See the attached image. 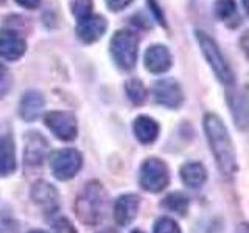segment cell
<instances>
[{
    "instance_id": "3",
    "label": "cell",
    "mask_w": 249,
    "mask_h": 233,
    "mask_svg": "<svg viewBox=\"0 0 249 233\" xmlns=\"http://www.w3.org/2000/svg\"><path fill=\"white\" fill-rule=\"evenodd\" d=\"M111 53L117 66L129 70L136 66L139 53V39L128 30H120L114 34L111 41Z\"/></svg>"
},
{
    "instance_id": "2",
    "label": "cell",
    "mask_w": 249,
    "mask_h": 233,
    "mask_svg": "<svg viewBox=\"0 0 249 233\" xmlns=\"http://www.w3.org/2000/svg\"><path fill=\"white\" fill-rule=\"evenodd\" d=\"M107 194L103 185L90 181L84 185L83 191L75 199V212L78 219L88 225H97L105 217Z\"/></svg>"
},
{
    "instance_id": "25",
    "label": "cell",
    "mask_w": 249,
    "mask_h": 233,
    "mask_svg": "<svg viewBox=\"0 0 249 233\" xmlns=\"http://www.w3.org/2000/svg\"><path fill=\"white\" fill-rule=\"evenodd\" d=\"M53 229L56 233H76V229L67 217H58V219L53 222Z\"/></svg>"
},
{
    "instance_id": "30",
    "label": "cell",
    "mask_w": 249,
    "mask_h": 233,
    "mask_svg": "<svg viewBox=\"0 0 249 233\" xmlns=\"http://www.w3.org/2000/svg\"><path fill=\"white\" fill-rule=\"evenodd\" d=\"M131 233H142V232H140V230H132Z\"/></svg>"
},
{
    "instance_id": "16",
    "label": "cell",
    "mask_w": 249,
    "mask_h": 233,
    "mask_svg": "<svg viewBox=\"0 0 249 233\" xmlns=\"http://www.w3.org/2000/svg\"><path fill=\"white\" fill-rule=\"evenodd\" d=\"M181 179L187 186H190V188H199L207 179L206 168L198 162L185 163L181 168Z\"/></svg>"
},
{
    "instance_id": "10",
    "label": "cell",
    "mask_w": 249,
    "mask_h": 233,
    "mask_svg": "<svg viewBox=\"0 0 249 233\" xmlns=\"http://www.w3.org/2000/svg\"><path fill=\"white\" fill-rule=\"evenodd\" d=\"M107 23L105 17L95 14H89L86 17L80 19V23L76 27V34L86 44H92L105 34Z\"/></svg>"
},
{
    "instance_id": "19",
    "label": "cell",
    "mask_w": 249,
    "mask_h": 233,
    "mask_svg": "<svg viewBox=\"0 0 249 233\" xmlns=\"http://www.w3.org/2000/svg\"><path fill=\"white\" fill-rule=\"evenodd\" d=\"M231 107H232V112H233V118H235L240 129H246L248 106H246V95L245 93H235V95H231Z\"/></svg>"
},
{
    "instance_id": "11",
    "label": "cell",
    "mask_w": 249,
    "mask_h": 233,
    "mask_svg": "<svg viewBox=\"0 0 249 233\" xmlns=\"http://www.w3.org/2000/svg\"><path fill=\"white\" fill-rule=\"evenodd\" d=\"M49 142L37 132H30L27 135L25 150H23V159L30 166H37L44 162L47 152H49Z\"/></svg>"
},
{
    "instance_id": "8",
    "label": "cell",
    "mask_w": 249,
    "mask_h": 233,
    "mask_svg": "<svg viewBox=\"0 0 249 233\" xmlns=\"http://www.w3.org/2000/svg\"><path fill=\"white\" fill-rule=\"evenodd\" d=\"M154 98L162 106L176 109L181 106L184 95L175 80H162L154 84Z\"/></svg>"
},
{
    "instance_id": "5",
    "label": "cell",
    "mask_w": 249,
    "mask_h": 233,
    "mask_svg": "<svg viewBox=\"0 0 249 233\" xmlns=\"http://www.w3.org/2000/svg\"><path fill=\"white\" fill-rule=\"evenodd\" d=\"M170 176L167 165L159 159H148L140 168L139 182L143 190L150 193H159L168 185Z\"/></svg>"
},
{
    "instance_id": "18",
    "label": "cell",
    "mask_w": 249,
    "mask_h": 233,
    "mask_svg": "<svg viewBox=\"0 0 249 233\" xmlns=\"http://www.w3.org/2000/svg\"><path fill=\"white\" fill-rule=\"evenodd\" d=\"M16 169L14 142L10 135L0 138V176H8Z\"/></svg>"
},
{
    "instance_id": "28",
    "label": "cell",
    "mask_w": 249,
    "mask_h": 233,
    "mask_svg": "<svg viewBox=\"0 0 249 233\" xmlns=\"http://www.w3.org/2000/svg\"><path fill=\"white\" fill-rule=\"evenodd\" d=\"M23 8H36L39 5V0H16Z\"/></svg>"
},
{
    "instance_id": "7",
    "label": "cell",
    "mask_w": 249,
    "mask_h": 233,
    "mask_svg": "<svg viewBox=\"0 0 249 233\" xmlns=\"http://www.w3.org/2000/svg\"><path fill=\"white\" fill-rule=\"evenodd\" d=\"M45 124L54 135L61 140L70 142L76 137V118L70 112L53 111L45 115Z\"/></svg>"
},
{
    "instance_id": "22",
    "label": "cell",
    "mask_w": 249,
    "mask_h": 233,
    "mask_svg": "<svg viewBox=\"0 0 249 233\" xmlns=\"http://www.w3.org/2000/svg\"><path fill=\"white\" fill-rule=\"evenodd\" d=\"M215 11H216V16L221 20L229 22L231 19H235V16H237V5H235L233 0H216Z\"/></svg>"
},
{
    "instance_id": "21",
    "label": "cell",
    "mask_w": 249,
    "mask_h": 233,
    "mask_svg": "<svg viewBox=\"0 0 249 233\" xmlns=\"http://www.w3.org/2000/svg\"><path fill=\"white\" fill-rule=\"evenodd\" d=\"M124 89H126V95H128V98L132 101V103L137 104V106L143 104V101L146 98V89L143 87L142 81L129 80L126 83V85H124Z\"/></svg>"
},
{
    "instance_id": "9",
    "label": "cell",
    "mask_w": 249,
    "mask_h": 233,
    "mask_svg": "<svg viewBox=\"0 0 249 233\" xmlns=\"http://www.w3.org/2000/svg\"><path fill=\"white\" fill-rule=\"evenodd\" d=\"M31 199L47 213H54L59 207V194L56 188L45 181H37L31 188Z\"/></svg>"
},
{
    "instance_id": "17",
    "label": "cell",
    "mask_w": 249,
    "mask_h": 233,
    "mask_svg": "<svg viewBox=\"0 0 249 233\" xmlns=\"http://www.w3.org/2000/svg\"><path fill=\"white\" fill-rule=\"evenodd\" d=\"M134 134L139 142L145 145L153 143L159 135V124L150 116H139L134 121Z\"/></svg>"
},
{
    "instance_id": "6",
    "label": "cell",
    "mask_w": 249,
    "mask_h": 233,
    "mask_svg": "<svg viewBox=\"0 0 249 233\" xmlns=\"http://www.w3.org/2000/svg\"><path fill=\"white\" fill-rule=\"evenodd\" d=\"M83 165V157L76 150L67 148V150H59L52 154L50 168L53 174L59 181H69L76 176Z\"/></svg>"
},
{
    "instance_id": "29",
    "label": "cell",
    "mask_w": 249,
    "mask_h": 233,
    "mask_svg": "<svg viewBox=\"0 0 249 233\" xmlns=\"http://www.w3.org/2000/svg\"><path fill=\"white\" fill-rule=\"evenodd\" d=\"M30 233H45V232H42V230H31Z\"/></svg>"
},
{
    "instance_id": "1",
    "label": "cell",
    "mask_w": 249,
    "mask_h": 233,
    "mask_svg": "<svg viewBox=\"0 0 249 233\" xmlns=\"http://www.w3.org/2000/svg\"><path fill=\"white\" fill-rule=\"evenodd\" d=\"M204 129L209 140L210 150H212L216 165L224 176H232L238 169L235 151H233L232 140L229 132L223 124L221 118L215 114H206Z\"/></svg>"
},
{
    "instance_id": "23",
    "label": "cell",
    "mask_w": 249,
    "mask_h": 233,
    "mask_svg": "<svg viewBox=\"0 0 249 233\" xmlns=\"http://www.w3.org/2000/svg\"><path fill=\"white\" fill-rule=\"evenodd\" d=\"M154 233H181V229L170 217H160L154 225Z\"/></svg>"
},
{
    "instance_id": "27",
    "label": "cell",
    "mask_w": 249,
    "mask_h": 233,
    "mask_svg": "<svg viewBox=\"0 0 249 233\" xmlns=\"http://www.w3.org/2000/svg\"><path fill=\"white\" fill-rule=\"evenodd\" d=\"M10 89V76L5 70L0 68V97H3Z\"/></svg>"
},
{
    "instance_id": "20",
    "label": "cell",
    "mask_w": 249,
    "mask_h": 233,
    "mask_svg": "<svg viewBox=\"0 0 249 233\" xmlns=\"http://www.w3.org/2000/svg\"><path fill=\"white\" fill-rule=\"evenodd\" d=\"M162 205L167 210H170V212L184 216L187 213V210H189V198L182 193H170L168 196L163 199Z\"/></svg>"
},
{
    "instance_id": "12",
    "label": "cell",
    "mask_w": 249,
    "mask_h": 233,
    "mask_svg": "<svg viewBox=\"0 0 249 233\" xmlns=\"http://www.w3.org/2000/svg\"><path fill=\"white\" fill-rule=\"evenodd\" d=\"M25 41L11 30L0 31V56L8 61L19 59L25 53Z\"/></svg>"
},
{
    "instance_id": "14",
    "label": "cell",
    "mask_w": 249,
    "mask_h": 233,
    "mask_svg": "<svg viewBox=\"0 0 249 233\" xmlns=\"http://www.w3.org/2000/svg\"><path fill=\"white\" fill-rule=\"evenodd\" d=\"M145 67L151 73H163L171 67V56L167 47L153 45L145 53Z\"/></svg>"
},
{
    "instance_id": "4",
    "label": "cell",
    "mask_w": 249,
    "mask_h": 233,
    "mask_svg": "<svg viewBox=\"0 0 249 233\" xmlns=\"http://www.w3.org/2000/svg\"><path fill=\"white\" fill-rule=\"evenodd\" d=\"M196 37L198 42L201 45V50L204 53L206 59L209 61L210 67L213 68V72L216 78L220 80L223 84H232L233 83V73L229 67V64L226 62L224 56L221 54V50L218 49V45L210 36H207L202 31H196Z\"/></svg>"
},
{
    "instance_id": "24",
    "label": "cell",
    "mask_w": 249,
    "mask_h": 233,
    "mask_svg": "<svg viewBox=\"0 0 249 233\" xmlns=\"http://www.w3.org/2000/svg\"><path fill=\"white\" fill-rule=\"evenodd\" d=\"M72 11L78 19L86 17L92 11V0H75L72 3Z\"/></svg>"
},
{
    "instance_id": "13",
    "label": "cell",
    "mask_w": 249,
    "mask_h": 233,
    "mask_svg": "<svg viewBox=\"0 0 249 233\" xmlns=\"http://www.w3.org/2000/svg\"><path fill=\"white\" fill-rule=\"evenodd\" d=\"M140 207V198L136 194H123L114 205V217L119 225H128L134 221Z\"/></svg>"
},
{
    "instance_id": "26",
    "label": "cell",
    "mask_w": 249,
    "mask_h": 233,
    "mask_svg": "<svg viewBox=\"0 0 249 233\" xmlns=\"http://www.w3.org/2000/svg\"><path fill=\"white\" fill-rule=\"evenodd\" d=\"M132 0H106V5L109 10L112 11H120L123 8H126Z\"/></svg>"
},
{
    "instance_id": "15",
    "label": "cell",
    "mask_w": 249,
    "mask_h": 233,
    "mask_svg": "<svg viewBox=\"0 0 249 233\" xmlns=\"http://www.w3.org/2000/svg\"><path fill=\"white\" fill-rule=\"evenodd\" d=\"M42 109H44V98L39 92L30 90L22 97L19 112L23 120H27V121L36 120L37 116L41 115Z\"/></svg>"
}]
</instances>
